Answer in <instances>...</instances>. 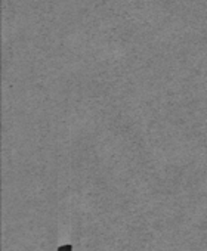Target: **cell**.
I'll return each mask as SVG.
<instances>
[{
  "instance_id": "cell-1",
  "label": "cell",
  "mask_w": 207,
  "mask_h": 251,
  "mask_svg": "<svg viewBox=\"0 0 207 251\" xmlns=\"http://www.w3.org/2000/svg\"><path fill=\"white\" fill-rule=\"evenodd\" d=\"M59 251H71V245L70 244H65L64 247L59 248Z\"/></svg>"
}]
</instances>
